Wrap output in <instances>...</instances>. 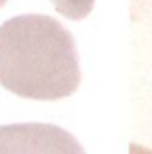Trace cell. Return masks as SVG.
<instances>
[{"label":"cell","instance_id":"cell-2","mask_svg":"<svg viewBox=\"0 0 152 154\" xmlns=\"http://www.w3.org/2000/svg\"><path fill=\"white\" fill-rule=\"evenodd\" d=\"M0 154H85L71 132L49 122L0 125Z\"/></svg>","mask_w":152,"mask_h":154},{"label":"cell","instance_id":"cell-3","mask_svg":"<svg viewBox=\"0 0 152 154\" xmlns=\"http://www.w3.org/2000/svg\"><path fill=\"white\" fill-rule=\"evenodd\" d=\"M51 2L57 8V12H61L63 16L71 20H79L91 12L95 0H51Z\"/></svg>","mask_w":152,"mask_h":154},{"label":"cell","instance_id":"cell-4","mask_svg":"<svg viewBox=\"0 0 152 154\" xmlns=\"http://www.w3.org/2000/svg\"><path fill=\"white\" fill-rule=\"evenodd\" d=\"M130 154H152V152L142 148V146H138V144H130Z\"/></svg>","mask_w":152,"mask_h":154},{"label":"cell","instance_id":"cell-1","mask_svg":"<svg viewBox=\"0 0 152 154\" xmlns=\"http://www.w3.org/2000/svg\"><path fill=\"white\" fill-rule=\"evenodd\" d=\"M81 81L71 32L48 14H18L0 26V85L28 99H61Z\"/></svg>","mask_w":152,"mask_h":154},{"label":"cell","instance_id":"cell-5","mask_svg":"<svg viewBox=\"0 0 152 154\" xmlns=\"http://www.w3.org/2000/svg\"><path fill=\"white\" fill-rule=\"evenodd\" d=\"M4 2H6V0H0V6H2V4H4Z\"/></svg>","mask_w":152,"mask_h":154}]
</instances>
